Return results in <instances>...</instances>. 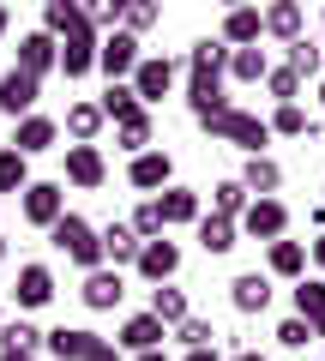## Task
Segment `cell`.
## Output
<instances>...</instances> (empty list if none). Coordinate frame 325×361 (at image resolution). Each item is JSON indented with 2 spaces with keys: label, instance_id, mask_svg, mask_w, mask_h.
Listing matches in <instances>:
<instances>
[{
  "label": "cell",
  "instance_id": "23",
  "mask_svg": "<svg viewBox=\"0 0 325 361\" xmlns=\"http://www.w3.org/2000/svg\"><path fill=\"white\" fill-rule=\"evenodd\" d=\"M163 337H169V325H157L151 313H133V319H121L115 349H133V355H145V349H163Z\"/></svg>",
  "mask_w": 325,
  "mask_h": 361
},
{
  "label": "cell",
  "instance_id": "38",
  "mask_svg": "<svg viewBox=\"0 0 325 361\" xmlns=\"http://www.w3.org/2000/svg\"><path fill=\"white\" fill-rule=\"evenodd\" d=\"M283 66L301 78V85H307V78H319V49H313L307 37H301V42H289V61H283Z\"/></svg>",
  "mask_w": 325,
  "mask_h": 361
},
{
  "label": "cell",
  "instance_id": "51",
  "mask_svg": "<svg viewBox=\"0 0 325 361\" xmlns=\"http://www.w3.org/2000/svg\"><path fill=\"white\" fill-rule=\"evenodd\" d=\"M0 265H6V235H0Z\"/></svg>",
  "mask_w": 325,
  "mask_h": 361
},
{
  "label": "cell",
  "instance_id": "31",
  "mask_svg": "<svg viewBox=\"0 0 325 361\" xmlns=\"http://www.w3.org/2000/svg\"><path fill=\"white\" fill-rule=\"evenodd\" d=\"M61 127H66L73 145H97V133H103V109H97V103H73Z\"/></svg>",
  "mask_w": 325,
  "mask_h": 361
},
{
  "label": "cell",
  "instance_id": "13",
  "mask_svg": "<svg viewBox=\"0 0 325 361\" xmlns=\"http://www.w3.org/2000/svg\"><path fill=\"white\" fill-rule=\"evenodd\" d=\"M37 97H42V85H37L30 73H18V66H6V73H0V115H6V121L37 115Z\"/></svg>",
  "mask_w": 325,
  "mask_h": 361
},
{
  "label": "cell",
  "instance_id": "9",
  "mask_svg": "<svg viewBox=\"0 0 325 361\" xmlns=\"http://www.w3.org/2000/svg\"><path fill=\"white\" fill-rule=\"evenodd\" d=\"M78 301L91 313H115L121 301H127V277H121L115 265H97V271H85V283H78Z\"/></svg>",
  "mask_w": 325,
  "mask_h": 361
},
{
  "label": "cell",
  "instance_id": "16",
  "mask_svg": "<svg viewBox=\"0 0 325 361\" xmlns=\"http://www.w3.org/2000/svg\"><path fill=\"white\" fill-rule=\"evenodd\" d=\"M13 295H18V313H25V319L42 313L54 301V271L49 265H18V289H13Z\"/></svg>",
  "mask_w": 325,
  "mask_h": 361
},
{
  "label": "cell",
  "instance_id": "29",
  "mask_svg": "<svg viewBox=\"0 0 325 361\" xmlns=\"http://www.w3.org/2000/svg\"><path fill=\"white\" fill-rule=\"evenodd\" d=\"M151 139H157V121H151V109H139V115L115 121V145H121V151H127V157L151 151Z\"/></svg>",
  "mask_w": 325,
  "mask_h": 361
},
{
  "label": "cell",
  "instance_id": "22",
  "mask_svg": "<svg viewBox=\"0 0 325 361\" xmlns=\"http://www.w3.org/2000/svg\"><path fill=\"white\" fill-rule=\"evenodd\" d=\"M157 211H163V229H181V223L205 217V205H199L193 187H163V193H157Z\"/></svg>",
  "mask_w": 325,
  "mask_h": 361
},
{
  "label": "cell",
  "instance_id": "45",
  "mask_svg": "<svg viewBox=\"0 0 325 361\" xmlns=\"http://www.w3.org/2000/svg\"><path fill=\"white\" fill-rule=\"evenodd\" d=\"M181 361H223V355H217V343H211V349H187Z\"/></svg>",
  "mask_w": 325,
  "mask_h": 361
},
{
  "label": "cell",
  "instance_id": "25",
  "mask_svg": "<svg viewBox=\"0 0 325 361\" xmlns=\"http://www.w3.org/2000/svg\"><path fill=\"white\" fill-rule=\"evenodd\" d=\"M295 319L313 337H325V277H301L295 283Z\"/></svg>",
  "mask_w": 325,
  "mask_h": 361
},
{
  "label": "cell",
  "instance_id": "55",
  "mask_svg": "<svg viewBox=\"0 0 325 361\" xmlns=\"http://www.w3.org/2000/svg\"><path fill=\"white\" fill-rule=\"evenodd\" d=\"M319 205H325V199H319Z\"/></svg>",
  "mask_w": 325,
  "mask_h": 361
},
{
  "label": "cell",
  "instance_id": "10",
  "mask_svg": "<svg viewBox=\"0 0 325 361\" xmlns=\"http://www.w3.org/2000/svg\"><path fill=\"white\" fill-rule=\"evenodd\" d=\"M127 180L139 187V193H151V199H157L163 187H175V157L163 151V145H151V151H139V157L127 163Z\"/></svg>",
  "mask_w": 325,
  "mask_h": 361
},
{
  "label": "cell",
  "instance_id": "14",
  "mask_svg": "<svg viewBox=\"0 0 325 361\" xmlns=\"http://www.w3.org/2000/svg\"><path fill=\"white\" fill-rule=\"evenodd\" d=\"M61 145V121L54 115H25V121H13V151L25 157H42V151H54Z\"/></svg>",
  "mask_w": 325,
  "mask_h": 361
},
{
  "label": "cell",
  "instance_id": "15",
  "mask_svg": "<svg viewBox=\"0 0 325 361\" xmlns=\"http://www.w3.org/2000/svg\"><path fill=\"white\" fill-rule=\"evenodd\" d=\"M97 343H103V337L85 331V325H54V331H42V349H49L54 361H91Z\"/></svg>",
  "mask_w": 325,
  "mask_h": 361
},
{
  "label": "cell",
  "instance_id": "43",
  "mask_svg": "<svg viewBox=\"0 0 325 361\" xmlns=\"http://www.w3.org/2000/svg\"><path fill=\"white\" fill-rule=\"evenodd\" d=\"M277 343H283V349H307V343H313V331H307V325L295 319V313H289V319L277 325Z\"/></svg>",
  "mask_w": 325,
  "mask_h": 361
},
{
  "label": "cell",
  "instance_id": "49",
  "mask_svg": "<svg viewBox=\"0 0 325 361\" xmlns=\"http://www.w3.org/2000/svg\"><path fill=\"white\" fill-rule=\"evenodd\" d=\"M133 361H169V355H163V349H145V355H133Z\"/></svg>",
  "mask_w": 325,
  "mask_h": 361
},
{
  "label": "cell",
  "instance_id": "44",
  "mask_svg": "<svg viewBox=\"0 0 325 361\" xmlns=\"http://www.w3.org/2000/svg\"><path fill=\"white\" fill-rule=\"evenodd\" d=\"M91 361H127V355H121V349H115V343H109V337H103V343L91 349Z\"/></svg>",
  "mask_w": 325,
  "mask_h": 361
},
{
  "label": "cell",
  "instance_id": "39",
  "mask_svg": "<svg viewBox=\"0 0 325 361\" xmlns=\"http://www.w3.org/2000/svg\"><path fill=\"white\" fill-rule=\"evenodd\" d=\"M265 90H271V103H301V78L289 66H271L265 73Z\"/></svg>",
  "mask_w": 325,
  "mask_h": 361
},
{
  "label": "cell",
  "instance_id": "30",
  "mask_svg": "<svg viewBox=\"0 0 325 361\" xmlns=\"http://www.w3.org/2000/svg\"><path fill=\"white\" fill-rule=\"evenodd\" d=\"M265 127H271V139H313V133H319V127L307 121V109H301V103H277Z\"/></svg>",
  "mask_w": 325,
  "mask_h": 361
},
{
  "label": "cell",
  "instance_id": "33",
  "mask_svg": "<svg viewBox=\"0 0 325 361\" xmlns=\"http://www.w3.org/2000/svg\"><path fill=\"white\" fill-rule=\"evenodd\" d=\"M0 349H25V355H37V349H42V325L25 319V313L6 319V325H0Z\"/></svg>",
  "mask_w": 325,
  "mask_h": 361
},
{
  "label": "cell",
  "instance_id": "17",
  "mask_svg": "<svg viewBox=\"0 0 325 361\" xmlns=\"http://www.w3.org/2000/svg\"><path fill=\"white\" fill-rule=\"evenodd\" d=\"M66 180H73V187H85V193H97V187L109 180L103 151H97V145H66Z\"/></svg>",
  "mask_w": 325,
  "mask_h": 361
},
{
  "label": "cell",
  "instance_id": "2",
  "mask_svg": "<svg viewBox=\"0 0 325 361\" xmlns=\"http://www.w3.org/2000/svg\"><path fill=\"white\" fill-rule=\"evenodd\" d=\"M199 127L211 133V139L235 145V151H247V157H265V145H271V127H265L259 115H247V109H211V115H199Z\"/></svg>",
  "mask_w": 325,
  "mask_h": 361
},
{
  "label": "cell",
  "instance_id": "19",
  "mask_svg": "<svg viewBox=\"0 0 325 361\" xmlns=\"http://www.w3.org/2000/svg\"><path fill=\"white\" fill-rule=\"evenodd\" d=\"M259 37H265V25H259V6H229L223 13V49H259Z\"/></svg>",
  "mask_w": 325,
  "mask_h": 361
},
{
  "label": "cell",
  "instance_id": "53",
  "mask_svg": "<svg viewBox=\"0 0 325 361\" xmlns=\"http://www.w3.org/2000/svg\"><path fill=\"white\" fill-rule=\"evenodd\" d=\"M319 103H325V78H319Z\"/></svg>",
  "mask_w": 325,
  "mask_h": 361
},
{
  "label": "cell",
  "instance_id": "42",
  "mask_svg": "<svg viewBox=\"0 0 325 361\" xmlns=\"http://www.w3.org/2000/svg\"><path fill=\"white\" fill-rule=\"evenodd\" d=\"M175 337H181L187 349H211V343H217V331H211V319H199V313H193V319H181V325H175Z\"/></svg>",
  "mask_w": 325,
  "mask_h": 361
},
{
  "label": "cell",
  "instance_id": "37",
  "mask_svg": "<svg viewBox=\"0 0 325 361\" xmlns=\"http://www.w3.org/2000/svg\"><path fill=\"white\" fill-rule=\"evenodd\" d=\"M157 18H163V6H157V0H127V6H121V30H127V37H145Z\"/></svg>",
  "mask_w": 325,
  "mask_h": 361
},
{
  "label": "cell",
  "instance_id": "32",
  "mask_svg": "<svg viewBox=\"0 0 325 361\" xmlns=\"http://www.w3.org/2000/svg\"><path fill=\"white\" fill-rule=\"evenodd\" d=\"M265 73H271L265 49H229V78L235 85H265Z\"/></svg>",
  "mask_w": 325,
  "mask_h": 361
},
{
  "label": "cell",
  "instance_id": "36",
  "mask_svg": "<svg viewBox=\"0 0 325 361\" xmlns=\"http://www.w3.org/2000/svg\"><path fill=\"white\" fill-rule=\"evenodd\" d=\"M25 187H30V163L13 145H0V193H25Z\"/></svg>",
  "mask_w": 325,
  "mask_h": 361
},
{
  "label": "cell",
  "instance_id": "11",
  "mask_svg": "<svg viewBox=\"0 0 325 361\" xmlns=\"http://www.w3.org/2000/svg\"><path fill=\"white\" fill-rule=\"evenodd\" d=\"M13 66H18V73H30V78L42 85V78L61 66V42H54L49 30H25V37H18V61H13Z\"/></svg>",
  "mask_w": 325,
  "mask_h": 361
},
{
  "label": "cell",
  "instance_id": "47",
  "mask_svg": "<svg viewBox=\"0 0 325 361\" xmlns=\"http://www.w3.org/2000/svg\"><path fill=\"white\" fill-rule=\"evenodd\" d=\"M223 361H271V355H259V349H235V355H223Z\"/></svg>",
  "mask_w": 325,
  "mask_h": 361
},
{
  "label": "cell",
  "instance_id": "48",
  "mask_svg": "<svg viewBox=\"0 0 325 361\" xmlns=\"http://www.w3.org/2000/svg\"><path fill=\"white\" fill-rule=\"evenodd\" d=\"M0 361H37V355H25V349H0Z\"/></svg>",
  "mask_w": 325,
  "mask_h": 361
},
{
  "label": "cell",
  "instance_id": "52",
  "mask_svg": "<svg viewBox=\"0 0 325 361\" xmlns=\"http://www.w3.org/2000/svg\"><path fill=\"white\" fill-rule=\"evenodd\" d=\"M319 78H325V49H319Z\"/></svg>",
  "mask_w": 325,
  "mask_h": 361
},
{
  "label": "cell",
  "instance_id": "34",
  "mask_svg": "<svg viewBox=\"0 0 325 361\" xmlns=\"http://www.w3.org/2000/svg\"><path fill=\"white\" fill-rule=\"evenodd\" d=\"M241 211H247V187H241V180H217V187H211V217H241Z\"/></svg>",
  "mask_w": 325,
  "mask_h": 361
},
{
  "label": "cell",
  "instance_id": "41",
  "mask_svg": "<svg viewBox=\"0 0 325 361\" xmlns=\"http://www.w3.org/2000/svg\"><path fill=\"white\" fill-rule=\"evenodd\" d=\"M66 25H78V0H49V6H42V30L61 37Z\"/></svg>",
  "mask_w": 325,
  "mask_h": 361
},
{
  "label": "cell",
  "instance_id": "7",
  "mask_svg": "<svg viewBox=\"0 0 325 361\" xmlns=\"http://www.w3.org/2000/svg\"><path fill=\"white\" fill-rule=\"evenodd\" d=\"M235 229L271 247V241H283V235H289V205H283V199H247V211L235 217Z\"/></svg>",
  "mask_w": 325,
  "mask_h": 361
},
{
  "label": "cell",
  "instance_id": "3",
  "mask_svg": "<svg viewBox=\"0 0 325 361\" xmlns=\"http://www.w3.org/2000/svg\"><path fill=\"white\" fill-rule=\"evenodd\" d=\"M49 247H54V253H66L78 271H97V265H103V241H97V223H85L78 211H66V217L49 229Z\"/></svg>",
  "mask_w": 325,
  "mask_h": 361
},
{
  "label": "cell",
  "instance_id": "26",
  "mask_svg": "<svg viewBox=\"0 0 325 361\" xmlns=\"http://www.w3.org/2000/svg\"><path fill=\"white\" fill-rule=\"evenodd\" d=\"M235 180L247 187V199H277V187H283V169H277L271 157H247Z\"/></svg>",
  "mask_w": 325,
  "mask_h": 361
},
{
  "label": "cell",
  "instance_id": "24",
  "mask_svg": "<svg viewBox=\"0 0 325 361\" xmlns=\"http://www.w3.org/2000/svg\"><path fill=\"white\" fill-rule=\"evenodd\" d=\"M229 301H235V313H265L271 307V277L265 271H241L229 283Z\"/></svg>",
  "mask_w": 325,
  "mask_h": 361
},
{
  "label": "cell",
  "instance_id": "4",
  "mask_svg": "<svg viewBox=\"0 0 325 361\" xmlns=\"http://www.w3.org/2000/svg\"><path fill=\"white\" fill-rule=\"evenodd\" d=\"M54 42H61V66H54L61 78H91L97 73V30L85 25V13H78V25H66Z\"/></svg>",
  "mask_w": 325,
  "mask_h": 361
},
{
  "label": "cell",
  "instance_id": "5",
  "mask_svg": "<svg viewBox=\"0 0 325 361\" xmlns=\"http://www.w3.org/2000/svg\"><path fill=\"white\" fill-rule=\"evenodd\" d=\"M139 61H145L139 37H127V30H109V37H97V73H103L109 85H127Z\"/></svg>",
  "mask_w": 325,
  "mask_h": 361
},
{
  "label": "cell",
  "instance_id": "54",
  "mask_svg": "<svg viewBox=\"0 0 325 361\" xmlns=\"http://www.w3.org/2000/svg\"><path fill=\"white\" fill-rule=\"evenodd\" d=\"M0 325H6V313H0Z\"/></svg>",
  "mask_w": 325,
  "mask_h": 361
},
{
  "label": "cell",
  "instance_id": "27",
  "mask_svg": "<svg viewBox=\"0 0 325 361\" xmlns=\"http://www.w3.org/2000/svg\"><path fill=\"white\" fill-rule=\"evenodd\" d=\"M145 313H151L157 325H169V331H175L181 319H193V301H187V289H175V283H157V289H151V307H145Z\"/></svg>",
  "mask_w": 325,
  "mask_h": 361
},
{
  "label": "cell",
  "instance_id": "18",
  "mask_svg": "<svg viewBox=\"0 0 325 361\" xmlns=\"http://www.w3.org/2000/svg\"><path fill=\"white\" fill-rule=\"evenodd\" d=\"M259 25H265V37H277L289 49V42H301V30H307V13H301V0H271L259 13Z\"/></svg>",
  "mask_w": 325,
  "mask_h": 361
},
{
  "label": "cell",
  "instance_id": "21",
  "mask_svg": "<svg viewBox=\"0 0 325 361\" xmlns=\"http://www.w3.org/2000/svg\"><path fill=\"white\" fill-rule=\"evenodd\" d=\"M97 241H103V265H115V271H127L133 259H139V247H145L121 217H115V223H103V229H97Z\"/></svg>",
  "mask_w": 325,
  "mask_h": 361
},
{
  "label": "cell",
  "instance_id": "12",
  "mask_svg": "<svg viewBox=\"0 0 325 361\" xmlns=\"http://www.w3.org/2000/svg\"><path fill=\"white\" fill-rule=\"evenodd\" d=\"M133 271H139L145 283H175V271H181V247H175L169 235H157V241H145V247H139Z\"/></svg>",
  "mask_w": 325,
  "mask_h": 361
},
{
  "label": "cell",
  "instance_id": "8",
  "mask_svg": "<svg viewBox=\"0 0 325 361\" xmlns=\"http://www.w3.org/2000/svg\"><path fill=\"white\" fill-rule=\"evenodd\" d=\"M175 78H181V66H175L169 54H145V61L133 66V78H127V85H133V97H139V103L151 109V103H163V97L175 90Z\"/></svg>",
  "mask_w": 325,
  "mask_h": 361
},
{
  "label": "cell",
  "instance_id": "46",
  "mask_svg": "<svg viewBox=\"0 0 325 361\" xmlns=\"http://www.w3.org/2000/svg\"><path fill=\"white\" fill-rule=\"evenodd\" d=\"M307 259H313V265L325 271V235H319V241H307Z\"/></svg>",
  "mask_w": 325,
  "mask_h": 361
},
{
  "label": "cell",
  "instance_id": "50",
  "mask_svg": "<svg viewBox=\"0 0 325 361\" xmlns=\"http://www.w3.org/2000/svg\"><path fill=\"white\" fill-rule=\"evenodd\" d=\"M6 30H13V13H6V6H0V37H6Z\"/></svg>",
  "mask_w": 325,
  "mask_h": 361
},
{
  "label": "cell",
  "instance_id": "28",
  "mask_svg": "<svg viewBox=\"0 0 325 361\" xmlns=\"http://www.w3.org/2000/svg\"><path fill=\"white\" fill-rule=\"evenodd\" d=\"M193 235H199V247H205L211 259H223V253H235V247H241V229H235L229 217H211V211L193 223Z\"/></svg>",
  "mask_w": 325,
  "mask_h": 361
},
{
  "label": "cell",
  "instance_id": "35",
  "mask_svg": "<svg viewBox=\"0 0 325 361\" xmlns=\"http://www.w3.org/2000/svg\"><path fill=\"white\" fill-rule=\"evenodd\" d=\"M97 109H103V121H127V115H139V97H133V85H109L103 97H97Z\"/></svg>",
  "mask_w": 325,
  "mask_h": 361
},
{
  "label": "cell",
  "instance_id": "40",
  "mask_svg": "<svg viewBox=\"0 0 325 361\" xmlns=\"http://www.w3.org/2000/svg\"><path fill=\"white\" fill-rule=\"evenodd\" d=\"M127 229L139 235V241H157V235H163V211H157V199H145V205L133 211V217H127Z\"/></svg>",
  "mask_w": 325,
  "mask_h": 361
},
{
  "label": "cell",
  "instance_id": "6",
  "mask_svg": "<svg viewBox=\"0 0 325 361\" xmlns=\"http://www.w3.org/2000/svg\"><path fill=\"white\" fill-rule=\"evenodd\" d=\"M18 211H25L30 229H54L66 217V187L61 180H30L25 193H18Z\"/></svg>",
  "mask_w": 325,
  "mask_h": 361
},
{
  "label": "cell",
  "instance_id": "20",
  "mask_svg": "<svg viewBox=\"0 0 325 361\" xmlns=\"http://www.w3.org/2000/svg\"><path fill=\"white\" fill-rule=\"evenodd\" d=\"M265 277H289V283H301L307 277V241H271L265 247Z\"/></svg>",
  "mask_w": 325,
  "mask_h": 361
},
{
  "label": "cell",
  "instance_id": "1",
  "mask_svg": "<svg viewBox=\"0 0 325 361\" xmlns=\"http://www.w3.org/2000/svg\"><path fill=\"white\" fill-rule=\"evenodd\" d=\"M223 78H229V49L217 37H199L187 49V109H193V121L211 115V109H229Z\"/></svg>",
  "mask_w": 325,
  "mask_h": 361
}]
</instances>
